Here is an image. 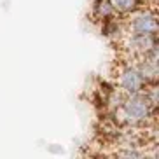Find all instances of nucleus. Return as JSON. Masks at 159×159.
<instances>
[{
  "label": "nucleus",
  "instance_id": "nucleus-8",
  "mask_svg": "<svg viewBox=\"0 0 159 159\" xmlns=\"http://www.w3.org/2000/svg\"><path fill=\"white\" fill-rule=\"evenodd\" d=\"M119 156H124V157H140V152H136V150H131V149H128V150H122V152H119Z\"/></svg>",
  "mask_w": 159,
  "mask_h": 159
},
{
  "label": "nucleus",
  "instance_id": "nucleus-4",
  "mask_svg": "<svg viewBox=\"0 0 159 159\" xmlns=\"http://www.w3.org/2000/svg\"><path fill=\"white\" fill-rule=\"evenodd\" d=\"M128 47L138 58L143 56L145 52H149L150 49L157 47V33H154V35H131Z\"/></svg>",
  "mask_w": 159,
  "mask_h": 159
},
{
  "label": "nucleus",
  "instance_id": "nucleus-6",
  "mask_svg": "<svg viewBox=\"0 0 159 159\" xmlns=\"http://www.w3.org/2000/svg\"><path fill=\"white\" fill-rule=\"evenodd\" d=\"M110 2L116 12H121V14H133L142 5V0H110Z\"/></svg>",
  "mask_w": 159,
  "mask_h": 159
},
{
  "label": "nucleus",
  "instance_id": "nucleus-1",
  "mask_svg": "<svg viewBox=\"0 0 159 159\" xmlns=\"http://www.w3.org/2000/svg\"><path fill=\"white\" fill-rule=\"evenodd\" d=\"M117 112L122 114L121 121L128 126H138L145 124L150 117H154L156 108L149 103L143 93L126 94V98L122 102L121 108H117Z\"/></svg>",
  "mask_w": 159,
  "mask_h": 159
},
{
  "label": "nucleus",
  "instance_id": "nucleus-2",
  "mask_svg": "<svg viewBox=\"0 0 159 159\" xmlns=\"http://www.w3.org/2000/svg\"><path fill=\"white\" fill-rule=\"evenodd\" d=\"M128 28L129 35H154L157 33V14L150 9L135 11Z\"/></svg>",
  "mask_w": 159,
  "mask_h": 159
},
{
  "label": "nucleus",
  "instance_id": "nucleus-3",
  "mask_svg": "<svg viewBox=\"0 0 159 159\" xmlns=\"http://www.w3.org/2000/svg\"><path fill=\"white\" fill-rule=\"evenodd\" d=\"M147 86V82L143 80L142 74L138 72L136 66H124L119 72V89L124 94H135V93H142L143 88Z\"/></svg>",
  "mask_w": 159,
  "mask_h": 159
},
{
  "label": "nucleus",
  "instance_id": "nucleus-7",
  "mask_svg": "<svg viewBox=\"0 0 159 159\" xmlns=\"http://www.w3.org/2000/svg\"><path fill=\"white\" fill-rule=\"evenodd\" d=\"M124 98H126V94L122 93L121 89H116V91H112V93L108 94L107 103H108V107L112 108V110H117V108H121Z\"/></svg>",
  "mask_w": 159,
  "mask_h": 159
},
{
  "label": "nucleus",
  "instance_id": "nucleus-5",
  "mask_svg": "<svg viewBox=\"0 0 159 159\" xmlns=\"http://www.w3.org/2000/svg\"><path fill=\"white\" fill-rule=\"evenodd\" d=\"M93 12L94 16L102 21L105 19H110L116 16V9H114V5L110 0H94V5H93Z\"/></svg>",
  "mask_w": 159,
  "mask_h": 159
}]
</instances>
